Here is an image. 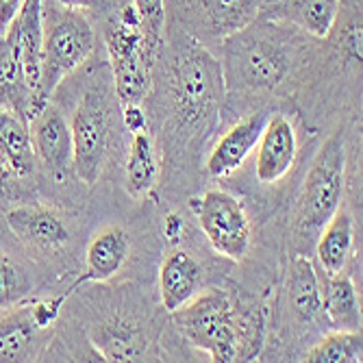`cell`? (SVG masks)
Here are the masks:
<instances>
[{
	"label": "cell",
	"instance_id": "6da1fadb",
	"mask_svg": "<svg viewBox=\"0 0 363 363\" xmlns=\"http://www.w3.org/2000/svg\"><path fill=\"white\" fill-rule=\"evenodd\" d=\"M301 33L285 22L257 16L220 42L224 89L230 94L274 91L291 72Z\"/></svg>",
	"mask_w": 363,
	"mask_h": 363
},
{
	"label": "cell",
	"instance_id": "7a4b0ae2",
	"mask_svg": "<svg viewBox=\"0 0 363 363\" xmlns=\"http://www.w3.org/2000/svg\"><path fill=\"white\" fill-rule=\"evenodd\" d=\"M174 313L181 335L218 363L250 361L263 344V318L255 309L238 307L230 296L209 289L194 296Z\"/></svg>",
	"mask_w": 363,
	"mask_h": 363
},
{
	"label": "cell",
	"instance_id": "3957f363",
	"mask_svg": "<svg viewBox=\"0 0 363 363\" xmlns=\"http://www.w3.org/2000/svg\"><path fill=\"white\" fill-rule=\"evenodd\" d=\"M170 77L177 113L185 124H201L216 116L224 96V79L218 57L209 46L189 38L187 33L168 26Z\"/></svg>",
	"mask_w": 363,
	"mask_h": 363
},
{
	"label": "cell",
	"instance_id": "277c9868",
	"mask_svg": "<svg viewBox=\"0 0 363 363\" xmlns=\"http://www.w3.org/2000/svg\"><path fill=\"white\" fill-rule=\"evenodd\" d=\"M96 30L87 11L44 0V44L40 101L46 105L55 89L77 72L96 50Z\"/></svg>",
	"mask_w": 363,
	"mask_h": 363
},
{
	"label": "cell",
	"instance_id": "5b68a950",
	"mask_svg": "<svg viewBox=\"0 0 363 363\" xmlns=\"http://www.w3.org/2000/svg\"><path fill=\"white\" fill-rule=\"evenodd\" d=\"M105 48L120 107L142 105L152 87V61L157 52L144 35L133 5L111 11L105 26Z\"/></svg>",
	"mask_w": 363,
	"mask_h": 363
},
{
	"label": "cell",
	"instance_id": "8992f818",
	"mask_svg": "<svg viewBox=\"0 0 363 363\" xmlns=\"http://www.w3.org/2000/svg\"><path fill=\"white\" fill-rule=\"evenodd\" d=\"M344 170L346 150L344 130L340 128L318 150L307 174L298 203V226L303 235H318L340 209L344 198Z\"/></svg>",
	"mask_w": 363,
	"mask_h": 363
},
{
	"label": "cell",
	"instance_id": "52a82bcc",
	"mask_svg": "<svg viewBox=\"0 0 363 363\" xmlns=\"http://www.w3.org/2000/svg\"><path fill=\"white\" fill-rule=\"evenodd\" d=\"M266 0H163L166 24L201 44H220L230 33L252 22Z\"/></svg>",
	"mask_w": 363,
	"mask_h": 363
},
{
	"label": "cell",
	"instance_id": "ba28073f",
	"mask_svg": "<svg viewBox=\"0 0 363 363\" xmlns=\"http://www.w3.org/2000/svg\"><path fill=\"white\" fill-rule=\"evenodd\" d=\"M72 172L85 183L94 185L105 168L109 152V109L105 105V94L91 89L72 113Z\"/></svg>",
	"mask_w": 363,
	"mask_h": 363
},
{
	"label": "cell",
	"instance_id": "9c48e42d",
	"mask_svg": "<svg viewBox=\"0 0 363 363\" xmlns=\"http://www.w3.org/2000/svg\"><path fill=\"white\" fill-rule=\"evenodd\" d=\"M196 216L207 242L226 259L240 261L250 248V222L235 196L211 189L196 201Z\"/></svg>",
	"mask_w": 363,
	"mask_h": 363
},
{
	"label": "cell",
	"instance_id": "30bf717a",
	"mask_svg": "<svg viewBox=\"0 0 363 363\" xmlns=\"http://www.w3.org/2000/svg\"><path fill=\"white\" fill-rule=\"evenodd\" d=\"M28 135L35 161H42L46 172L57 181L68 179L72 172V130L59 107L46 103L28 120Z\"/></svg>",
	"mask_w": 363,
	"mask_h": 363
},
{
	"label": "cell",
	"instance_id": "8fae6325",
	"mask_svg": "<svg viewBox=\"0 0 363 363\" xmlns=\"http://www.w3.org/2000/svg\"><path fill=\"white\" fill-rule=\"evenodd\" d=\"M5 44L18 57L26 83L35 91L40 101V79H42V44H44V0H22L13 20L5 28Z\"/></svg>",
	"mask_w": 363,
	"mask_h": 363
},
{
	"label": "cell",
	"instance_id": "7c38bea8",
	"mask_svg": "<svg viewBox=\"0 0 363 363\" xmlns=\"http://www.w3.org/2000/svg\"><path fill=\"white\" fill-rule=\"evenodd\" d=\"M257 179L261 183H277L283 179L296 161L298 140L294 124L285 116L268 118L257 142Z\"/></svg>",
	"mask_w": 363,
	"mask_h": 363
},
{
	"label": "cell",
	"instance_id": "4fadbf2b",
	"mask_svg": "<svg viewBox=\"0 0 363 363\" xmlns=\"http://www.w3.org/2000/svg\"><path fill=\"white\" fill-rule=\"evenodd\" d=\"M337 13L340 0H266L261 9V16L285 22L315 40L331 35Z\"/></svg>",
	"mask_w": 363,
	"mask_h": 363
},
{
	"label": "cell",
	"instance_id": "5bb4252c",
	"mask_svg": "<svg viewBox=\"0 0 363 363\" xmlns=\"http://www.w3.org/2000/svg\"><path fill=\"white\" fill-rule=\"evenodd\" d=\"M268 118V113H252L235 126H230L209 152L207 172L211 177H226L235 172L246 161V157L257 148V142Z\"/></svg>",
	"mask_w": 363,
	"mask_h": 363
},
{
	"label": "cell",
	"instance_id": "9a60e30c",
	"mask_svg": "<svg viewBox=\"0 0 363 363\" xmlns=\"http://www.w3.org/2000/svg\"><path fill=\"white\" fill-rule=\"evenodd\" d=\"M7 224L11 233L30 248H59L70 238L63 220L46 207H16L7 213Z\"/></svg>",
	"mask_w": 363,
	"mask_h": 363
},
{
	"label": "cell",
	"instance_id": "2e32d148",
	"mask_svg": "<svg viewBox=\"0 0 363 363\" xmlns=\"http://www.w3.org/2000/svg\"><path fill=\"white\" fill-rule=\"evenodd\" d=\"M203 281V268L189 252L172 250L161 263L159 291L161 303L170 313L189 303Z\"/></svg>",
	"mask_w": 363,
	"mask_h": 363
},
{
	"label": "cell",
	"instance_id": "e0dca14e",
	"mask_svg": "<svg viewBox=\"0 0 363 363\" xmlns=\"http://www.w3.org/2000/svg\"><path fill=\"white\" fill-rule=\"evenodd\" d=\"M130 252V240L122 228L111 226L101 233H96L85 252V274L77 281L79 283H103L113 279Z\"/></svg>",
	"mask_w": 363,
	"mask_h": 363
},
{
	"label": "cell",
	"instance_id": "ac0fdd59",
	"mask_svg": "<svg viewBox=\"0 0 363 363\" xmlns=\"http://www.w3.org/2000/svg\"><path fill=\"white\" fill-rule=\"evenodd\" d=\"M320 283L322 309L335 331H361V307L359 294L352 279L346 272L324 274Z\"/></svg>",
	"mask_w": 363,
	"mask_h": 363
},
{
	"label": "cell",
	"instance_id": "d6986e66",
	"mask_svg": "<svg viewBox=\"0 0 363 363\" xmlns=\"http://www.w3.org/2000/svg\"><path fill=\"white\" fill-rule=\"evenodd\" d=\"M91 342L103 361H140L146 352L142 328L126 318H113L96 326Z\"/></svg>",
	"mask_w": 363,
	"mask_h": 363
},
{
	"label": "cell",
	"instance_id": "ffe728a7",
	"mask_svg": "<svg viewBox=\"0 0 363 363\" xmlns=\"http://www.w3.org/2000/svg\"><path fill=\"white\" fill-rule=\"evenodd\" d=\"M0 107L9 109L26 124L42 109L38 105L35 91L26 83L18 57L5 42L0 46Z\"/></svg>",
	"mask_w": 363,
	"mask_h": 363
},
{
	"label": "cell",
	"instance_id": "44dd1931",
	"mask_svg": "<svg viewBox=\"0 0 363 363\" xmlns=\"http://www.w3.org/2000/svg\"><path fill=\"white\" fill-rule=\"evenodd\" d=\"M352 216L344 209H337L318 233L315 255L324 274H340L346 270V263L352 250Z\"/></svg>",
	"mask_w": 363,
	"mask_h": 363
},
{
	"label": "cell",
	"instance_id": "7402d4cb",
	"mask_svg": "<svg viewBox=\"0 0 363 363\" xmlns=\"http://www.w3.org/2000/svg\"><path fill=\"white\" fill-rule=\"evenodd\" d=\"M0 159L16 177H28L35 170L28 124L5 107H0Z\"/></svg>",
	"mask_w": 363,
	"mask_h": 363
},
{
	"label": "cell",
	"instance_id": "603a6c76",
	"mask_svg": "<svg viewBox=\"0 0 363 363\" xmlns=\"http://www.w3.org/2000/svg\"><path fill=\"white\" fill-rule=\"evenodd\" d=\"M287 296L294 315L301 322H311L322 311L320 279L307 257H294L287 274Z\"/></svg>",
	"mask_w": 363,
	"mask_h": 363
},
{
	"label": "cell",
	"instance_id": "cb8c5ba5",
	"mask_svg": "<svg viewBox=\"0 0 363 363\" xmlns=\"http://www.w3.org/2000/svg\"><path fill=\"white\" fill-rule=\"evenodd\" d=\"M40 331H44V326L35 320L30 309H20L0 320V363L28 361Z\"/></svg>",
	"mask_w": 363,
	"mask_h": 363
},
{
	"label": "cell",
	"instance_id": "d4e9b609",
	"mask_svg": "<svg viewBox=\"0 0 363 363\" xmlns=\"http://www.w3.org/2000/svg\"><path fill=\"white\" fill-rule=\"evenodd\" d=\"M157 157H155V144L148 130L133 133L124 166V185L130 196H144L148 194L157 183Z\"/></svg>",
	"mask_w": 363,
	"mask_h": 363
},
{
	"label": "cell",
	"instance_id": "484cf974",
	"mask_svg": "<svg viewBox=\"0 0 363 363\" xmlns=\"http://www.w3.org/2000/svg\"><path fill=\"white\" fill-rule=\"evenodd\" d=\"M309 363H361L363 337L361 331H335L322 337L309 352Z\"/></svg>",
	"mask_w": 363,
	"mask_h": 363
},
{
	"label": "cell",
	"instance_id": "4316f807",
	"mask_svg": "<svg viewBox=\"0 0 363 363\" xmlns=\"http://www.w3.org/2000/svg\"><path fill=\"white\" fill-rule=\"evenodd\" d=\"M130 3H133L148 44L155 48V52H159L163 33H166V5L163 0H130Z\"/></svg>",
	"mask_w": 363,
	"mask_h": 363
},
{
	"label": "cell",
	"instance_id": "83f0119b",
	"mask_svg": "<svg viewBox=\"0 0 363 363\" xmlns=\"http://www.w3.org/2000/svg\"><path fill=\"white\" fill-rule=\"evenodd\" d=\"M26 287L28 285L22 270L5 255H0V309L16 305L26 294Z\"/></svg>",
	"mask_w": 363,
	"mask_h": 363
},
{
	"label": "cell",
	"instance_id": "f1b7e54d",
	"mask_svg": "<svg viewBox=\"0 0 363 363\" xmlns=\"http://www.w3.org/2000/svg\"><path fill=\"white\" fill-rule=\"evenodd\" d=\"M122 120H124V126L130 130V135L142 133V130L148 128V120H146V113H144L142 105H126V107H122Z\"/></svg>",
	"mask_w": 363,
	"mask_h": 363
},
{
	"label": "cell",
	"instance_id": "f546056e",
	"mask_svg": "<svg viewBox=\"0 0 363 363\" xmlns=\"http://www.w3.org/2000/svg\"><path fill=\"white\" fill-rule=\"evenodd\" d=\"M55 3L65 5V7H77L83 11H96V13H111L113 11L109 0H55Z\"/></svg>",
	"mask_w": 363,
	"mask_h": 363
},
{
	"label": "cell",
	"instance_id": "4dcf8cb0",
	"mask_svg": "<svg viewBox=\"0 0 363 363\" xmlns=\"http://www.w3.org/2000/svg\"><path fill=\"white\" fill-rule=\"evenodd\" d=\"M22 0H0V30H5L20 9Z\"/></svg>",
	"mask_w": 363,
	"mask_h": 363
},
{
	"label": "cell",
	"instance_id": "1f68e13d",
	"mask_svg": "<svg viewBox=\"0 0 363 363\" xmlns=\"http://www.w3.org/2000/svg\"><path fill=\"white\" fill-rule=\"evenodd\" d=\"M16 174L5 166V161L0 159V198H5V196H9V187H11V179H13Z\"/></svg>",
	"mask_w": 363,
	"mask_h": 363
},
{
	"label": "cell",
	"instance_id": "d6a6232c",
	"mask_svg": "<svg viewBox=\"0 0 363 363\" xmlns=\"http://www.w3.org/2000/svg\"><path fill=\"white\" fill-rule=\"evenodd\" d=\"M109 3H111L113 11H120V9H126V7L133 5V3H130V0H109Z\"/></svg>",
	"mask_w": 363,
	"mask_h": 363
}]
</instances>
